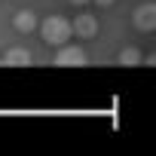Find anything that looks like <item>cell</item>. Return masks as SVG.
Here are the masks:
<instances>
[{
	"label": "cell",
	"mask_w": 156,
	"mask_h": 156,
	"mask_svg": "<svg viewBox=\"0 0 156 156\" xmlns=\"http://www.w3.org/2000/svg\"><path fill=\"white\" fill-rule=\"evenodd\" d=\"M40 37L49 46H64L73 37V22H67L64 16H49L40 22Z\"/></svg>",
	"instance_id": "obj_1"
},
{
	"label": "cell",
	"mask_w": 156,
	"mask_h": 156,
	"mask_svg": "<svg viewBox=\"0 0 156 156\" xmlns=\"http://www.w3.org/2000/svg\"><path fill=\"white\" fill-rule=\"evenodd\" d=\"M55 64H58V67H83V64H89V55L83 52V46L64 43V46H58V52H55Z\"/></svg>",
	"instance_id": "obj_2"
},
{
	"label": "cell",
	"mask_w": 156,
	"mask_h": 156,
	"mask_svg": "<svg viewBox=\"0 0 156 156\" xmlns=\"http://www.w3.org/2000/svg\"><path fill=\"white\" fill-rule=\"evenodd\" d=\"M132 22H135L138 31H156V0L141 3V6L132 12Z\"/></svg>",
	"instance_id": "obj_3"
},
{
	"label": "cell",
	"mask_w": 156,
	"mask_h": 156,
	"mask_svg": "<svg viewBox=\"0 0 156 156\" xmlns=\"http://www.w3.org/2000/svg\"><path fill=\"white\" fill-rule=\"evenodd\" d=\"M98 34V19L92 16V12H80L73 19V37H83V40H89V37H95Z\"/></svg>",
	"instance_id": "obj_4"
},
{
	"label": "cell",
	"mask_w": 156,
	"mask_h": 156,
	"mask_svg": "<svg viewBox=\"0 0 156 156\" xmlns=\"http://www.w3.org/2000/svg\"><path fill=\"white\" fill-rule=\"evenodd\" d=\"M12 28H16L19 34H31L34 28H40L37 12H34V9H19V12L12 16Z\"/></svg>",
	"instance_id": "obj_5"
},
{
	"label": "cell",
	"mask_w": 156,
	"mask_h": 156,
	"mask_svg": "<svg viewBox=\"0 0 156 156\" xmlns=\"http://www.w3.org/2000/svg\"><path fill=\"white\" fill-rule=\"evenodd\" d=\"M3 64H9V67H28L31 64V52L25 46H9L6 55H3Z\"/></svg>",
	"instance_id": "obj_6"
},
{
	"label": "cell",
	"mask_w": 156,
	"mask_h": 156,
	"mask_svg": "<svg viewBox=\"0 0 156 156\" xmlns=\"http://www.w3.org/2000/svg\"><path fill=\"white\" fill-rule=\"evenodd\" d=\"M122 67H138V64H144V55L135 49V46H126L122 52H119V58H116Z\"/></svg>",
	"instance_id": "obj_7"
},
{
	"label": "cell",
	"mask_w": 156,
	"mask_h": 156,
	"mask_svg": "<svg viewBox=\"0 0 156 156\" xmlns=\"http://www.w3.org/2000/svg\"><path fill=\"white\" fill-rule=\"evenodd\" d=\"M144 64H150V67H156V52H153V55H147V58H144Z\"/></svg>",
	"instance_id": "obj_8"
},
{
	"label": "cell",
	"mask_w": 156,
	"mask_h": 156,
	"mask_svg": "<svg viewBox=\"0 0 156 156\" xmlns=\"http://www.w3.org/2000/svg\"><path fill=\"white\" fill-rule=\"evenodd\" d=\"M95 3H98V6H110V3H113V0H95Z\"/></svg>",
	"instance_id": "obj_9"
},
{
	"label": "cell",
	"mask_w": 156,
	"mask_h": 156,
	"mask_svg": "<svg viewBox=\"0 0 156 156\" xmlns=\"http://www.w3.org/2000/svg\"><path fill=\"white\" fill-rule=\"evenodd\" d=\"M70 3H76V6H86V3H89V0H70Z\"/></svg>",
	"instance_id": "obj_10"
}]
</instances>
